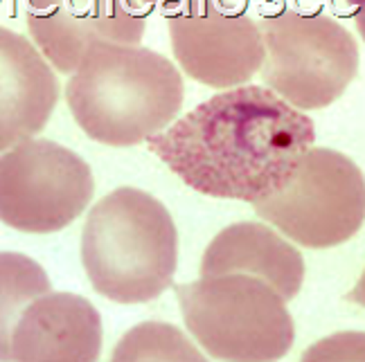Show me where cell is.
Listing matches in <instances>:
<instances>
[{
    "instance_id": "6da1fadb",
    "label": "cell",
    "mask_w": 365,
    "mask_h": 362,
    "mask_svg": "<svg viewBox=\"0 0 365 362\" xmlns=\"http://www.w3.org/2000/svg\"><path fill=\"white\" fill-rule=\"evenodd\" d=\"M314 140L307 113L244 83L194 106L147 147L194 191L252 205L287 183Z\"/></svg>"
},
{
    "instance_id": "7a4b0ae2",
    "label": "cell",
    "mask_w": 365,
    "mask_h": 362,
    "mask_svg": "<svg viewBox=\"0 0 365 362\" xmlns=\"http://www.w3.org/2000/svg\"><path fill=\"white\" fill-rule=\"evenodd\" d=\"M185 86L165 54L124 43H93L68 77L66 102L79 129L108 147H133L180 113Z\"/></svg>"
},
{
    "instance_id": "3957f363",
    "label": "cell",
    "mask_w": 365,
    "mask_h": 362,
    "mask_svg": "<svg viewBox=\"0 0 365 362\" xmlns=\"http://www.w3.org/2000/svg\"><path fill=\"white\" fill-rule=\"evenodd\" d=\"M81 263L93 288L110 302L145 304L160 297L178 266L172 214L143 189L106 193L83 223Z\"/></svg>"
},
{
    "instance_id": "277c9868",
    "label": "cell",
    "mask_w": 365,
    "mask_h": 362,
    "mask_svg": "<svg viewBox=\"0 0 365 362\" xmlns=\"http://www.w3.org/2000/svg\"><path fill=\"white\" fill-rule=\"evenodd\" d=\"M185 326L217 360H279L293 340L287 299L259 277L244 272L201 275L176 286Z\"/></svg>"
},
{
    "instance_id": "5b68a950",
    "label": "cell",
    "mask_w": 365,
    "mask_h": 362,
    "mask_svg": "<svg viewBox=\"0 0 365 362\" xmlns=\"http://www.w3.org/2000/svg\"><path fill=\"white\" fill-rule=\"evenodd\" d=\"M264 41L259 75L284 102L320 110L341 100L359 73V43L322 11L279 9L257 23Z\"/></svg>"
},
{
    "instance_id": "8992f818",
    "label": "cell",
    "mask_w": 365,
    "mask_h": 362,
    "mask_svg": "<svg viewBox=\"0 0 365 362\" xmlns=\"http://www.w3.org/2000/svg\"><path fill=\"white\" fill-rule=\"evenodd\" d=\"M252 207L298 245L334 247L363 228L365 176L345 153L312 147L287 183Z\"/></svg>"
},
{
    "instance_id": "52a82bcc",
    "label": "cell",
    "mask_w": 365,
    "mask_h": 362,
    "mask_svg": "<svg viewBox=\"0 0 365 362\" xmlns=\"http://www.w3.org/2000/svg\"><path fill=\"white\" fill-rule=\"evenodd\" d=\"M95 193L91 166L52 140L32 137L0 156V220L25 234H52L83 214Z\"/></svg>"
},
{
    "instance_id": "ba28073f",
    "label": "cell",
    "mask_w": 365,
    "mask_h": 362,
    "mask_svg": "<svg viewBox=\"0 0 365 362\" xmlns=\"http://www.w3.org/2000/svg\"><path fill=\"white\" fill-rule=\"evenodd\" d=\"M160 11L174 57L190 79L228 90L259 73L266 50L246 0H170Z\"/></svg>"
},
{
    "instance_id": "9c48e42d",
    "label": "cell",
    "mask_w": 365,
    "mask_h": 362,
    "mask_svg": "<svg viewBox=\"0 0 365 362\" xmlns=\"http://www.w3.org/2000/svg\"><path fill=\"white\" fill-rule=\"evenodd\" d=\"M151 9L143 0H27V30L59 73H73L93 43L138 46Z\"/></svg>"
},
{
    "instance_id": "30bf717a",
    "label": "cell",
    "mask_w": 365,
    "mask_h": 362,
    "mask_svg": "<svg viewBox=\"0 0 365 362\" xmlns=\"http://www.w3.org/2000/svg\"><path fill=\"white\" fill-rule=\"evenodd\" d=\"M59 102V79L27 36L0 25V153L43 131Z\"/></svg>"
},
{
    "instance_id": "8fae6325",
    "label": "cell",
    "mask_w": 365,
    "mask_h": 362,
    "mask_svg": "<svg viewBox=\"0 0 365 362\" xmlns=\"http://www.w3.org/2000/svg\"><path fill=\"white\" fill-rule=\"evenodd\" d=\"M102 353V317L73 292H46L23 311L11 333V360H79Z\"/></svg>"
},
{
    "instance_id": "7c38bea8",
    "label": "cell",
    "mask_w": 365,
    "mask_h": 362,
    "mask_svg": "<svg viewBox=\"0 0 365 362\" xmlns=\"http://www.w3.org/2000/svg\"><path fill=\"white\" fill-rule=\"evenodd\" d=\"M226 272L259 277L289 302L302 288L304 259L271 228L246 220L223 228L203 252L201 275Z\"/></svg>"
},
{
    "instance_id": "4fadbf2b",
    "label": "cell",
    "mask_w": 365,
    "mask_h": 362,
    "mask_svg": "<svg viewBox=\"0 0 365 362\" xmlns=\"http://www.w3.org/2000/svg\"><path fill=\"white\" fill-rule=\"evenodd\" d=\"M46 270L21 252H0V360H11V333L23 311L50 292Z\"/></svg>"
},
{
    "instance_id": "5bb4252c",
    "label": "cell",
    "mask_w": 365,
    "mask_h": 362,
    "mask_svg": "<svg viewBox=\"0 0 365 362\" xmlns=\"http://www.w3.org/2000/svg\"><path fill=\"white\" fill-rule=\"evenodd\" d=\"M203 360V353L170 324L147 322L129 331L113 353V360Z\"/></svg>"
},
{
    "instance_id": "9a60e30c",
    "label": "cell",
    "mask_w": 365,
    "mask_h": 362,
    "mask_svg": "<svg viewBox=\"0 0 365 362\" xmlns=\"http://www.w3.org/2000/svg\"><path fill=\"white\" fill-rule=\"evenodd\" d=\"M304 360H363L365 336L363 333H339L327 340H320L314 349H307Z\"/></svg>"
},
{
    "instance_id": "2e32d148",
    "label": "cell",
    "mask_w": 365,
    "mask_h": 362,
    "mask_svg": "<svg viewBox=\"0 0 365 362\" xmlns=\"http://www.w3.org/2000/svg\"><path fill=\"white\" fill-rule=\"evenodd\" d=\"M347 299H349V302H354V304H359V306H363V309H365V270H363V275H361V280L356 282V286L352 288V292L347 295Z\"/></svg>"
},
{
    "instance_id": "e0dca14e",
    "label": "cell",
    "mask_w": 365,
    "mask_h": 362,
    "mask_svg": "<svg viewBox=\"0 0 365 362\" xmlns=\"http://www.w3.org/2000/svg\"><path fill=\"white\" fill-rule=\"evenodd\" d=\"M354 11H352V21L356 25V32L359 36L365 41V3H359V5H352Z\"/></svg>"
},
{
    "instance_id": "ac0fdd59",
    "label": "cell",
    "mask_w": 365,
    "mask_h": 362,
    "mask_svg": "<svg viewBox=\"0 0 365 362\" xmlns=\"http://www.w3.org/2000/svg\"><path fill=\"white\" fill-rule=\"evenodd\" d=\"M143 3L153 11V9H156V7H163L165 3H170V0H143Z\"/></svg>"
},
{
    "instance_id": "d6986e66",
    "label": "cell",
    "mask_w": 365,
    "mask_h": 362,
    "mask_svg": "<svg viewBox=\"0 0 365 362\" xmlns=\"http://www.w3.org/2000/svg\"><path fill=\"white\" fill-rule=\"evenodd\" d=\"M349 5H359V3H365V0H347Z\"/></svg>"
}]
</instances>
